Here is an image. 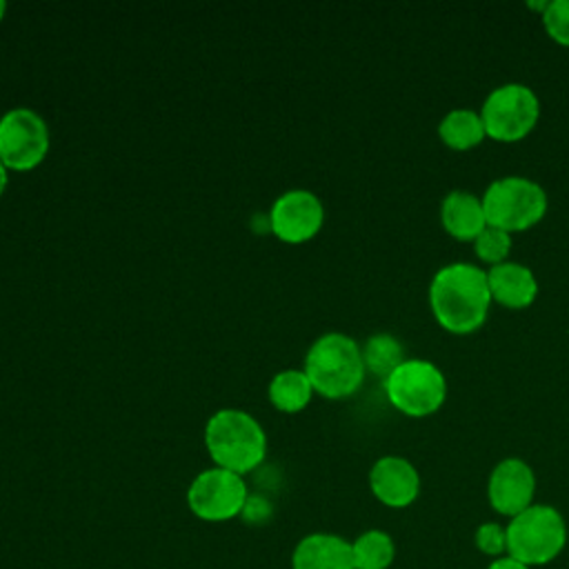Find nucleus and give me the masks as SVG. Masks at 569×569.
<instances>
[{
	"label": "nucleus",
	"mask_w": 569,
	"mask_h": 569,
	"mask_svg": "<svg viewBox=\"0 0 569 569\" xmlns=\"http://www.w3.org/2000/svg\"><path fill=\"white\" fill-rule=\"evenodd\" d=\"M491 302L487 271L471 262L445 264L431 278V313L451 333H471L482 327Z\"/></svg>",
	"instance_id": "nucleus-1"
},
{
	"label": "nucleus",
	"mask_w": 569,
	"mask_h": 569,
	"mask_svg": "<svg viewBox=\"0 0 569 569\" xmlns=\"http://www.w3.org/2000/svg\"><path fill=\"white\" fill-rule=\"evenodd\" d=\"M204 445L216 467L238 476L253 471L267 451V438L258 420L240 409L216 411L204 427Z\"/></svg>",
	"instance_id": "nucleus-2"
},
{
	"label": "nucleus",
	"mask_w": 569,
	"mask_h": 569,
	"mask_svg": "<svg viewBox=\"0 0 569 569\" xmlns=\"http://www.w3.org/2000/svg\"><path fill=\"white\" fill-rule=\"evenodd\" d=\"M305 373L325 398H347L365 380V360L358 342L345 333L320 336L307 351Z\"/></svg>",
	"instance_id": "nucleus-3"
},
{
	"label": "nucleus",
	"mask_w": 569,
	"mask_h": 569,
	"mask_svg": "<svg viewBox=\"0 0 569 569\" xmlns=\"http://www.w3.org/2000/svg\"><path fill=\"white\" fill-rule=\"evenodd\" d=\"M565 542V518L549 505H531L507 525V553L527 567L551 562L560 556Z\"/></svg>",
	"instance_id": "nucleus-4"
},
{
	"label": "nucleus",
	"mask_w": 569,
	"mask_h": 569,
	"mask_svg": "<svg viewBox=\"0 0 569 569\" xmlns=\"http://www.w3.org/2000/svg\"><path fill=\"white\" fill-rule=\"evenodd\" d=\"M480 198L487 224L507 233L525 231L540 222L549 204L545 189L525 176L498 178Z\"/></svg>",
	"instance_id": "nucleus-5"
},
{
	"label": "nucleus",
	"mask_w": 569,
	"mask_h": 569,
	"mask_svg": "<svg viewBox=\"0 0 569 569\" xmlns=\"http://www.w3.org/2000/svg\"><path fill=\"white\" fill-rule=\"evenodd\" d=\"M385 391L398 411L411 418H422L442 407L447 398V380L433 362L409 358L385 378Z\"/></svg>",
	"instance_id": "nucleus-6"
},
{
	"label": "nucleus",
	"mask_w": 569,
	"mask_h": 569,
	"mask_svg": "<svg viewBox=\"0 0 569 569\" xmlns=\"http://www.w3.org/2000/svg\"><path fill=\"white\" fill-rule=\"evenodd\" d=\"M489 138L500 142L522 140L540 118V100L522 82H505L489 91L480 107Z\"/></svg>",
	"instance_id": "nucleus-7"
},
{
	"label": "nucleus",
	"mask_w": 569,
	"mask_h": 569,
	"mask_svg": "<svg viewBox=\"0 0 569 569\" xmlns=\"http://www.w3.org/2000/svg\"><path fill=\"white\" fill-rule=\"evenodd\" d=\"M247 498L249 493L242 476L222 467L200 471L187 489L191 513L207 522H224L240 516Z\"/></svg>",
	"instance_id": "nucleus-8"
},
{
	"label": "nucleus",
	"mask_w": 569,
	"mask_h": 569,
	"mask_svg": "<svg viewBox=\"0 0 569 569\" xmlns=\"http://www.w3.org/2000/svg\"><path fill=\"white\" fill-rule=\"evenodd\" d=\"M49 149L44 120L27 109L16 107L0 118V162L16 171L33 169Z\"/></svg>",
	"instance_id": "nucleus-9"
},
{
	"label": "nucleus",
	"mask_w": 569,
	"mask_h": 569,
	"mask_svg": "<svg viewBox=\"0 0 569 569\" xmlns=\"http://www.w3.org/2000/svg\"><path fill=\"white\" fill-rule=\"evenodd\" d=\"M322 202L307 189L282 193L269 213L271 231L284 242H305L313 238L322 227Z\"/></svg>",
	"instance_id": "nucleus-10"
},
{
	"label": "nucleus",
	"mask_w": 569,
	"mask_h": 569,
	"mask_svg": "<svg viewBox=\"0 0 569 569\" xmlns=\"http://www.w3.org/2000/svg\"><path fill=\"white\" fill-rule=\"evenodd\" d=\"M533 493L536 476L525 460L505 458L493 467L487 485V496L493 511L513 518L533 505Z\"/></svg>",
	"instance_id": "nucleus-11"
},
{
	"label": "nucleus",
	"mask_w": 569,
	"mask_h": 569,
	"mask_svg": "<svg viewBox=\"0 0 569 569\" xmlns=\"http://www.w3.org/2000/svg\"><path fill=\"white\" fill-rule=\"evenodd\" d=\"M369 487L382 505L402 509L418 498L420 476L407 458L382 456L369 471Z\"/></svg>",
	"instance_id": "nucleus-12"
},
{
	"label": "nucleus",
	"mask_w": 569,
	"mask_h": 569,
	"mask_svg": "<svg viewBox=\"0 0 569 569\" xmlns=\"http://www.w3.org/2000/svg\"><path fill=\"white\" fill-rule=\"evenodd\" d=\"M291 569H353L351 542L336 533H309L293 547Z\"/></svg>",
	"instance_id": "nucleus-13"
},
{
	"label": "nucleus",
	"mask_w": 569,
	"mask_h": 569,
	"mask_svg": "<svg viewBox=\"0 0 569 569\" xmlns=\"http://www.w3.org/2000/svg\"><path fill=\"white\" fill-rule=\"evenodd\" d=\"M487 282L491 300L507 309H525L538 296V280L529 267L522 262H500L489 267Z\"/></svg>",
	"instance_id": "nucleus-14"
},
{
	"label": "nucleus",
	"mask_w": 569,
	"mask_h": 569,
	"mask_svg": "<svg viewBox=\"0 0 569 569\" xmlns=\"http://www.w3.org/2000/svg\"><path fill=\"white\" fill-rule=\"evenodd\" d=\"M440 222L445 231L456 240L473 242L478 233L487 227L482 198L465 189L449 191L440 204Z\"/></svg>",
	"instance_id": "nucleus-15"
},
{
	"label": "nucleus",
	"mask_w": 569,
	"mask_h": 569,
	"mask_svg": "<svg viewBox=\"0 0 569 569\" xmlns=\"http://www.w3.org/2000/svg\"><path fill=\"white\" fill-rule=\"evenodd\" d=\"M438 136L449 149L467 151L478 147L487 138V131H485L480 111L460 107L445 113V118L438 124Z\"/></svg>",
	"instance_id": "nucleus-16"
},
{
	"label": "nucleus",
	"mask_w": 569,
	"mask_h": 569,
	"mask_svg": "<svg viewBox=\"0 0 569 569\" xmlns=\"http://www.w3.org/2000/svg\"><path fill=\"white\" fill-rule=\"evenodd\" d=\"M311 382L307 378L305 371H296V369H284L280 373H276L269 382V400L276 409L293 413L307 407V402L311 400Z\"/></svg>",
	"instance_id": "nucleus-17"
},
{
	"label": "nucleus",
	"mask_w": 569,
	"mask_h": 569,
	"mask_svg": "<svg viewBox=\"0 0 569 569\" xmlns=\"http://www.w3.org/2000/svg\"><path fill=\"white\" fill-rule=\"evenodd\" d=\"M353 569H387L396 558V545L387 531L369 529L351 542Z\"/></svg>",
	"instance_id": "nucleus-18"
},
{
	"label": "nucleus",
	"mask_w": 569,
	"mask_h": 569,
	"mask_svg": "<svg viewBox=\"0 0 569 569\" xmlns=\"http://www.w3.org/2000/svg\"><path fill=\"white\" fill-rule=\"evenodd\" d=\"M362 360H365V369L373 371L376 376L387 378L407 358H405V349H402V345L398 342L396 336H391V333H376V336H371L365 342Z\"/></svg>",
	"instance_id": "nucleus-19"
},
{
	"label": "nucleus",
	"mask_w": 569,
	"mask_h": 569,
	"mask_svg": "<svg viewBox=\"0 0 569 569\" xmlns=\"http://www.w3.org/2000/svg\"><path fill=\"white\" fill-rule=\"evenodd\" d=\"M473 251L482 262L491 267L507 262V256L511 251V233L487 224L473 240Z\"/></svg>",
	"instance_id": "nucleus-20"
},
{
	"label": "nucleus",
	"mask_w": 569,
	"mask_h": 569,
	"mask_svg": "<svg viewBox=\"0 0 569 569\" xmlns=\"http://www.w3.org/2000/svg\"><path fill=\"white\" fill-rule=\"evenodd\" d=\"M542 24L551 40L569 47V0H551L542 9Z\"/></svg>",
	"instance_id": "nucleus-21"
},
{
	"label": "nucleus",
	"mask_w": 569,
	"mask_h": 569,
	"mask_svg": "<svg viewBox=\"0 0 569 569\" xmlns=\"http://www.w3.org/2000/svg\"><path fill=\"white\" fill-rule=\"evenodd\" d=\"M473 540H476V547L485 556L502 558V553L507 551V527H502L498 522H485L476 529Z\"/></svg>",
	"instance_id": "nucleus-22"
},
{
	"label": "nucleus",
	"mask_w": 569,
	"mask_h": 569,
	"mask_svg": "<svg viewBox=\"0 0 569 569\" xmlns=\"http://www.w3.org/2000/svg\"><path fill=\"white\" fill-rule=\"evenodd\" d=\"M487 569H531V567L513 560L511 556H502V558H496Z\"/></svg>",
	"instance_id": "nucleus-23"
},
{
	"label": "nucleus",
	"mask_w": 569,
	"mask_h": 569,
	"mask_svg": "<svg viewBox=\"0 0 569 569\" xmlns=\"http://www.w3.org/2000/svg\"><path fill=\"white\" fill-rule=\"evenodd\" d=\"M4 187H7V167L0 162V193L4 191Z\"/></svg>",
	"instance_id": "nucleus-24"
},
{
	"label": "nucleus",
	"mask_w": 569,
	"mask_h": 569,
	"mask_svg": "<svg viewBox=\"0 0 569 569\" xmlns=\"http://www.w3.org/2000/svg\"><path fill=\"white\" fill-rule=\"evenodd\" d=\"M4 9H7V2H4V0H0V20H2V13H4Z\"/></svg>",
	"instance_id": "nucleus-25"
}]
</instances>
